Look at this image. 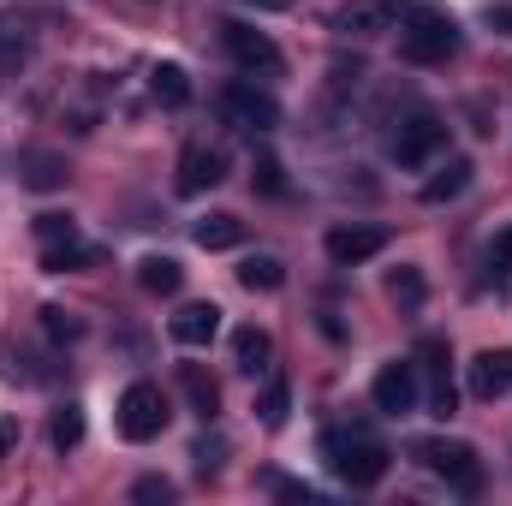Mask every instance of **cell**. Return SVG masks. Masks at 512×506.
I'll list each match as a JSON object with an SVG mask.
<instances>
[{"label": "cell", "mask_w": 512, "mask_h": 506, "mask_svg": "<svg viewBox=\"0 0 512 506\" xmlns=\"http://www.w3.org/2000/svg\"><path fill=\"white\" fill-rule=\"evenodd\" d=\"M393 24H399V60H411V66H441V60L459 54L453 12H441L429 0H399L393 6Z\"/></svg>", "instance_id": "1"}, {"label": "cell", "mask_w": 512, "mask_h": 506, "mask_svg": "<svg viewBox=\"0 0 512 506\" xmlns=\"http://www.w3.org/2000/svg\"><path fill=\"white\" fill-rule=\"evenodd\" d=\"M411 459H417V465H429L435 477H447V489H459V495H477V489H483V459H477V447H471V441L423 435V441H411Z\"/></svg>", "instance_id": "2"}, {"label": "cell", "mask_w": 512, "mask_h": 506, "mask_svg": "<svg viewBox=\"0 0 512 506\" xmlns=\"http://www.w3.org/2000/svg\"><path fill=\"white\" fill-rule=\"evenodd\" d=\"M322 453H328V465H334V477L340 483H352V489H376L387 477V447L382 441H370V435H322Z\"/></svg>", "instance_id": "3"}, {"label": "cell", "mask_w": 512, "mask_h": 506, "mask_svg": "<svg viewBox=\"0 0 512 506\" xmlns=\"http://www.w3.org/2000/svg\"><path fill=\"white\" fill-rule=\"evenodd\" d=\"M167 429V393L155 387V381H131L126 393H120V435L126 441H155Z\"/></svg>", "instance_id": "4"}, {"label": "cell", "mask_w": 512, "mask_h": 506, "mask_svg": "<svg viewBox=\"0 0 512 506\" xmlns=\"http://www.w3.org/2000/svg\"><path fill=\"white\" fill-rule=\"evenodd\" d=\"M221 114H227V126H239V131H274L280 126V102H274L268 90H256L251 78H233V84L221 90Z\"/></svg>", "instance_id": "5"}, {"label": "cell", "mask_w": 512, "mask_h": 506, "mask_svg": "<svg viewBox=\"0 0 512 506\" xmlns=\"http://www.w3.org/2000/svg\"><path fill=\"white\" fill-rule=\"evenodd\" d=\"M393 161L399 167H423V161H435L441 149H447V126L435 120V114H417V120H405V126L393 131Z\"/></svg>", "instance_id": "6"}, {"label": "cell", "mask_w": 512, "mask_h": 506, "mask_svg": "<svg viewBox=\"0 0 512 506\" xmlns=\"http://www.w3.org/2000/svg\"><path fill=\"white\" fill-rule=\"evenodd\" d=\"M370 399H376V411H387V417H411L417 411V370L411 364H382L376 370V381H370Z\"/></svg>", "instance_id": "7"}, {"label": "cell", "mask_w": 512, "mask_h": 506, "mask_svg": "<svg viewBox=\"0 0 512 506\" xmlns=\"http://www.w3.org/2000/svg\"><path fill=\"white\" fill-rule=\"evenodd\" d=\"M227 179V155L221 149H209V143H191L185 155H179V197H203V191H215Z\"/></svg>", "instance_id": "8"}, {"label": "cell", "mask_w": 512, "mask_h": 506, "mask_svg": "<svg viewBox=\"0 0 512 506\" xmlns=\"http://www.w3.org/2000/svg\"><path fill=\"white\" fill-rule=\"evenodd\" d=\"M328 30H334V36H358V42H370V36L393 30V6H387V0H346V6H334Z\"/></svg>", "instance_id": "9"}, {"label": "cell", "mask_w": 512, "mask_h": 506, "mask_svg": "<svg viewBox=\"0 0 512 506\" xmlns=\"http://www.w3.org/2000/svg\"><path fill=\"white\" fill-rule=\"evenodd\" d=\"M221 42H227V54H233L245 72H280V66H286L280 48H274L262 30H251V24H221Z\"/></svg>", "instance_id": "10"}, {"label": "cell", "mask_w": 512, "mask_h": 506, "mask_svg": "<svg viewBox=\"0 0 512 506\" xmlns=\"http://www.w3.org/2000/svg\"><path fill=\"white\" fill-rule=\"evenodd\" d=\"M382 245H387L382 227H364V221H352V227H334V233H328V262L352 268V262H370Z\"/></svg>", "instance_id": "11"}, {"label": "cell", "mask_w": 512, "mask_h": 506, "mask_svg": "<svg viewBox=\"0 0 512 506\" xmlns=\"http://www.w3.org/2000/svg\"><path fill=\"white\" fill-rule=\"evenodd\" d=\"M471 393H477V399H501V393H512V352L507 346L471 358Z\"/></svg>", "instance_id": "12"}, {"label": "cell", "mask_w": 512, "mask_h": 506, "mask_svg": "<svg viewBox=\"0 0 512 506\" xmlns=\"http://www.w3.org/2000/svg\"><path fill=\"white\" fill-rule=\"evenodd\" d=\"M167 334H173L179 346H209V340L221 334V310H215V304H185V310L167 322Z\"/></svg>", "instance_id": "13"}, {"label": "cell", "mask_w": 512, "mask_h": 506, "mask_svg": "<svg viewBox=\"0 0 512 506\" xmlns=\"http://www.w3.org/2000/svg\"><path fill=\"white\" fill-rule=\"evenodd\" d=\"M417 358H423L429 376H435V387H429V411H435V417H453V411H459V393H453V381H447V346H441V340H423Z\"/></svg>", "instance_id": "14"}, {"label": "cell", "mask_w": 512, "mask_h": 506, "mask_svg": "<svg viewBox=\"0 0 512 506\" xmlns=\"http://www.w3.org/2000/svg\"><path fill=\"white\" fill-rule=\"evenodd\" d=\"M471 173H477V167H471L465 155H453V161H447V167H441L435 179H423V203H429V209H441V203H453V197H465V185H471Z\"/></svg>", "instance_id": "15"}, {"label": "cell", "mask_w": 512, "mask_h": 506, "mask_svg": "<svg viewBox=\"0 0 512 506\" xmlns=\"http://www.w3.org/2000/svg\"><path fill=\"white\" fill-rule=\"evenodd\" d=\"M191 239H197L203 251H233V245L245 239V221H239V215H203V221L191 227Z\"/></svg>", "instance_id": "16"}, {"label": "cell", "mask_w": 512, "mask_h": 506, "mask_svg": "<svg viewBox=\"0 0 512 506\" xmlns=\"http://www.w3.org/2000/svg\"><path fill=\"white\" fill-rule=\"evenodd\" d=\"M179 280H185V268H179L173 256H143V262H137V286L155 292V298H173Z\"/></svg>", "instance_id": "17"}, {"label": "cell", "mask_w": 512, "mask_h": 506, "mask_svg": "<svg viewBox=\"0 0 512 506\" xmlns=\"http://www.w3.org/2000/svg\"><path fill=\"white\" fill-rule=\"evenodd\" d=\"M233 358H239V370H245V376H262V370H268V358H274L268 328H239V334H233Z\"/></svg>", "instance_id": "18"}, {"label": "cell", "mask_w": 512, "mask_h": 506, "mask_svg": "<svg viewBox=\"0 0 512 506\" xmlns=\"http://www.w3.org/2000/svg\"><path fill=\"white\" fill-rule=\"evenodd\" d=\"M149 90H155L161 108H185V102H191V78H185V66H173V60L149 72Z\"/></svg>", "instance_id": "19"}, {"label": "cell", "mask_w": 512, "mask_h": 506, "mask_svg": "<svg viewBox=\"0 0 512 506\" xmlns=\"http://www.w3.org/2000/svg\"><path fill=\"white\" fill-rule=\"evenodd\" d=\"M239 286H251V292H280V286H286V262H280V256H245V262H239Z\"/></svg>", "instance_id": "20"}, {"label": "cell", "mask_w": 512, "mask_h": 506, "mask_svg": "<svg viewBox=\"0 0 512 506\" xmlns=\"http://www.w3.org/2000/svg\"><path fill=\"white\" fill-rule=\"evenodd\" d=\"M90 262H96V245H78V239L42 245V268H48V274H78V268H90Z\"/></svg>", "instance_id": "21"}, {"label": "cell", "mask_w": 512, "mask_h": 506, "mask_svg": "<svg viewBox=\"0 0 512 506\" xmlns=\"http://www.w3.org/2000/svg\"><path fill=\"white\" fill-rule=\"evenodd\" d=\"M185 393H191L197 417H215V411H221V387L203 376V370H185Z\"/></svg>", "instance_id": "22"}, {"label": "cell", "mask_w": 512, "mask_h": 506, "mask_svg": "<svg viewBox=\"0 0 512 506\" xmlns=\"http://www.w3.org/2000/svg\"><path fill=\"white\" fill-rule=\"evenodd\" d=\"M78 441H84V411H78V405H60V411H54V447L72 453Z\"/></svg>", "instance_id": "23"}, {"label": "cell", "mask_w": 512, "mask_h": 506, "mask_svg": "<svg viewBox=\"0 0 512 506\" xmlns=\"http://www.w3.org/2000/svg\"><path fill=\"white\" fill-rule=\"evenodd\" d=\"M60 179H66V173H60L54 155H30V161H24V185H30V191H54Z\"/></svg>", "instance_id": "24"}, {"label": "cell", "mask_w": 512, "mask_h": 506, "mask_svg": "<svg viewBox=\"0 0 512 506\" xmlns=\"http://www.w3.org/2000/svg\"><path fill=\"white\" fill-rule=\"evenodd\" d=\"M286 411H292V393H286V381L274 376V381H268V393H262V423H268V429H280V423H286Z\"/></svg>", "instance_id": "25"}, {"label": "cell", "mask_w": 512, "mask_h": 506, "mask_svg": "<svg viewBox=\"0 0 512 506\" xmlns=\"http://www.w3.org/2000/svg\"><path fill=\"white\" fill-rule=\"evenodd\" d=\"M36 239L42 245H66V239H78V227H72V215H36Z\"/></svg>", "instance_id": "26"}, {"label": "cell", "mask_w": 512, "mask_h": 506, "mask_svg": "<svg viewBox=\"0 0 512 506\" xmlns=\"http://www.w3.org/2000/svg\"><path fill=\"white\" fill-rule=\"evenodd\" d=\"M42 328H48L54 340H78V334H84V322H78L72 310H60V304H48V310H42Z\"/></svg>", "instance_id": "27"}, {"label": "cell", "mask_w": 512, "mask_h": 506, "mask_svg": "<svg viewBox=\"0 0 512 506\" xmlns=\"http://www.w3.org/2000/svg\"><path fill=\"white\" fill-rule=\"evenodd\" d=\"M256 191H262V197H286V173H280V161H274V155H262V161H256Z\"/></svg>", "instance_id": "28"}, {"label": "cell", "mask_w": 512, "mask_h": 506, "mask_svg": "<svg viewBox=\"0 0 512 506\" xmlns=\"http://www.w3.org/2000/svg\"><path fill=\"white\" fill-rule=\"evenodd\" d=\"M387 292H393L399 304H423V274H417V268H399V274L387 280Z\"/></svg>", "instance_id": "29"}, {"label": "cell", "mask_w": 512, "mask_h": 506, "mask_svg": "<svg viewBox=\"0 0 512 506\" xmlns=\"http://www.w3.org/2000/svg\"><path fill=\"white\" fill-rule=\"evenodd\" d=\"M131 501H173V483H167V477H137Z\"/></svg>", "instance_id": "30"}, {"label": "cell", "mask_w": 512, "mask_h": 506, "mask_svg": "<svg viewBox=\"0 0 512 506\" xmlns=\"http://www.w3.org/2000/svg\"><path fill=\"white\" fill-rule=\"evenodd\" d=\"M489 268H495V286H501V280L512 274V227L501 233V239H495V262H489Z\"/></svg>", "instance_id": "31"}, {"label": "cell", "mask_w": 512, "mask_h": 506, "mask_svg": "<svg viewBox=\"0 0 512 506\" xmlns=\"http://www.w3.org/2000/svg\"><path fill=\"white\" fill-rule=\"evenodd\" d=\"M483 18H489V30H495V36H512V0H495Z\"/></svg>", "instance_id": "32"}, {"label": "cell", "mask_w": 512, "mask_h": 506, "mask_svg": "<svg viewBox=\"0 0 512 506\" xmlns=\"http://www.w3.org/2000/svg\"><path fill=\"white\" fill-rule=\"evenodd\" d=\"M221 453H227V441H203V447H197V465H203V471H215V465H221Z\"/></svg>", "instance_id": "33"}, {"label": "cell", "mask_w": 512, "mask_h": 506, "mask_svg": "<svg viewBox=\"0 0 512 506\" xmlns=\"http://www.w3.org/2000/svg\"><path fill=\"white\" fill-rule=\"evenodd\" d=\"M12 447H18V417H6V411H0V459H6Z\"/></svg>", "instance_id": "34"}, {"label": "cell", "mask_w": 512, "mask_h": 506, "mask_svg": "<svg viewBox=\"0 0 512 506\" xmlns=\"http://www.w3.org/2000/svg\"><path fill=\"white\" fill-rule=\"evenodd\" d=\"M274 489H280L286 501H316V489H304V483H274Z\"/></svg>", "instance_id": "35"}, {"label": "cell", "mask_w": 512, "mask_h": 506, "mask_svg": "<svg viewBox=\"0 0 512 506\" xmlns=\"http://www.w3.org/2000/svg\"><path fill=\"white\" fill-rule=\"evenodd\" d=\"M245 6H262V12H286L292 0H245Z\"/></svg>", "instance_id": "36"}]
</instances>
